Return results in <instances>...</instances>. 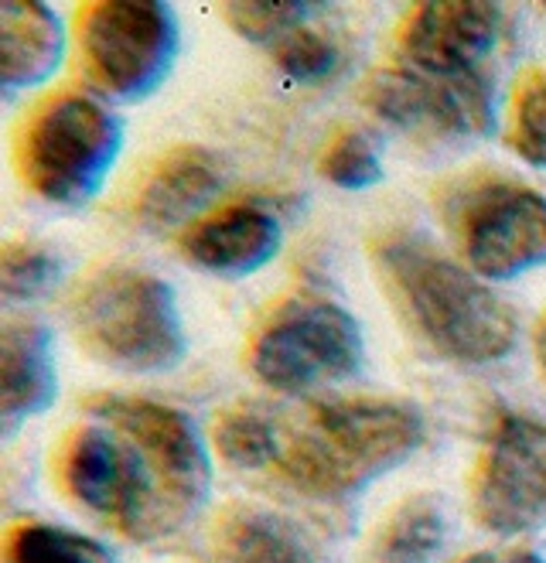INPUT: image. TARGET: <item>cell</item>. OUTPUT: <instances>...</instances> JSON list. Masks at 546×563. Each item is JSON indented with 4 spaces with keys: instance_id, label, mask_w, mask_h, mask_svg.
<instances>
[{
    "instance_id": "e0dca14e",
    "label": "cell",
    "mask_w": 546,
    "mask_h": 563,
    "mask_svg": "<svg viewBox=\"0 0 546 563\" xmlns=\"http://www.w3.org/2000/svg\"><path fill=\"white\" fill-rule=\"evenodd\" d=\"M205 563H325L284 516L256 506H232L212 529Z\"/></svg>"
},
{
    "instance_id": "52a82bcc",
    "label": "cell",
    "mask_w": 546,
    "mask_h": 563,
    "mask_svg": "<svg viewBox=\"0 0 546 563\" xmlns=\"http://www.w3.org/2000/svg\"><path fill=\"white\" fill-rule=\"evenodd\" d=\"M86 410L92 420L123 430L144 451L157 485L164 540L175 537L205 509L212 492V457L192 417L148 396L123 393H99Z\"/></svg>"
},
{
    "instance_id": "7402d4cb",
    "label": "cell",
    "mask_w": 546,
    "mask_h": 563,
    "mask_svg": "<svg viewBox=\"0 0 546 563\" xmlns=\"http://www.w3.org/2000/svg\"><path fill=\"white\" fill-rule=\"evenodd\" d=\"M318 172L325 181L346 191H365L383 181V157L380 147L362 130H341V134L325 147Z\"/></svg>"
},
{
    "instance_id": "d6986e66",
    "label": "cell",
    "mask_w": 546,
    "mask_h": 563,
    "mask_svg": "<svg viewBox=\"0 0 546 563\" xmlns=\"http://www.w3.org/2000/svg\"><path fill=\"white\" fill-rule=\"evenodd\" d=\"M212 441L219 457L232 468H273L281 451V417L266 407H226L212 423Z\"/></svg>"
},
{
    "instance_id": "277c9868",
    "label": "cell",
    "mask_w": 546,
    "mask_h": 563,
    "mask_svg": "<svg viewBox=\"0 0 546 563\" xmlns=\"http://www.w3.org/2000/svg\"><path fill=\"white\" fill-rule=\"evenodd\" d=\"M79 345L123 373H167L188 352L178 297L148 271H102L73 301Z\"/></svg>"
},
{
    "instance_id": "8fae6325",
    "label": "cell",
    "mask_w": 546,
    "mask_h": 563,
    "mask_svg": "<svg viewBox=\"0 0 546 563\" xmlns=\"http://www.w3.org/2000/svg\"><path fill=\"white\" fill-rule=\"evenodd\" d=\"M362 103L383 123L421 137L478 141L495 126V99L482 73L430 76L396 65L365 79Z\"/></svg>"
},
{
    "instance_id": "30bf717a",
    "label": "cell",
    "mask_w": 546,
    "mask_h": 563,
    "mask_svg": "<svg viewBox=\"0 0 546 563\" xmlns=\"http://www.w3.org/2000/svg\"><path fill=\"white\" fill-rule=\"evenodd\" d=\"M471 509L495 537H523L546 526V423L502 413L478 454Z\"/></svg>"
},
{
    "instance_id": "2e32d148",
    "label": "cell",
    "mask_w": 546,
    "mask_h": 563,
    "mask_svg": "<svg viewBox=\"0 0 546 563\" xmlns=\"http://www.w3.org/2000/svg\"><path fill=\"white\" fill-rule=\"evenodd\" d=\"M65 55L62 18L39 0L0 4V82L4 92H24L55 76Z\"/></svg>"
},
{
    "instance_id": "8992f818",
    "label": "cell",
    "mask_w": 546,
    "mask_h": 563,
    "mask_svg": "<svg viewBox=\"0 0 546 563\" xmlns=\"http://www.w3.org/2000/svg\"><path fill=\"white\" fill-rule=\"evenodd\" d=\"M359 321L325 297H301L273 311L250 342V369L270 389L301 396L362 369Z\"/></svg>"
},
{
    "instance_id": "6da1fadb",
    "label": "cell",
    "mask_w": 546,
    "mask_h": 563,
    "mask_svg": "<svg viewBox=\"0 0 546 563\" xmlns=\"http://www.w3.org/2000/svg\"><path fill=\"white\" fill-rule=\"evenodd\" d=\"M424 417L414 404L321 400L281 417L277 468L287 485L312 499H341L390 475L424 444Z\"/></svg>"
},
{
    "instance_id": "ffe728a7",
    "label": "cell",
    "mask_w": 546,
    "mask_h": 563,
    "mask_svg": "<svg viewBox=\"0 0 546 563\" xmlns=\"http://www.w3.org/2000/svg\"><path fill=\"white\" fill-rule=\"evenodd\" d=\"M4 563H117L99 540L48 522H21L8 533Z\"/></svg>"
},
{
    "instance_id": "44dd1931",
    "label": "cell",
    "mask_w": 546,
    "mask_h": 563,
    "mask_svg": "<svg viewBox=\"0 0 546 563\" xmlns=\"http://www.w3.org/2000/svg\"><path fill=\"white\" fill-rule=\"evenodd\" d=\"M505 144L529 168L546 172V69L526 73L512 92Z\"/></svg>"
},
{
    "instance_id": "4316f807",
    "label": "cell",
    "mask_w": 546,
    "mask_h": 563,
    "mask_svg": "<svg viewBox=\"0 0 546 563\" xmlns=\"http://www.w3.org/2000/svg\"><path fill=\"white\" fill-rule=\"evenodd\" d=\"M539 366H543V376H546V321L539 328Z\"/></svg>"
},
{
    "instance_id": "7c38bea8",
    "label": "cell",
    "mask_w": 546,
    "mask_h": 563,
    "mask_svg": "<svg viewBox=\"0 0 546 563\" xmlns=\"http://www.w3.org/2000/svg\"><path fill=\"white\" fill-rule=\"evenodd\" d=\"M502 31V11L485 0H430L400 27L403 65L430 76H471Z\"/></svg>"
},
{
    "instance_id": "603a6c76",
    "label": "cell",
    "mask_w": 546,
    "mask_h": 563,
    "mask_svg": "<svg viewBox=\"0 0 546 563\" xmlns=\"http://www.w3.org/2000/svg\"><path fill=\"white\" fill-rule=\"evenodd\" d=\"M62 277V260L34 243H8L0 253V290L11 305L39 301Z\"/></svg>"
},
{
    "instance_id": "ba28073f",
    "label": "cell",
    "mask_w": 546,
    "mask_h": 563,
    "mask_svg": "<svg viewBox=\"0 0 546 563\" xmlns=\"http://www.w3.org/2000/svg\"><path fill=\"white\" fill-rule=\"evenodd\" d=\"M55 468L62 488L86 512L113 522L136 543L164 540L148 457L117 427L102 420L76 427L58 448Z\"/></svg>"
},
{
    "instance_id": "5b68a950",
    "label": "cell",
    "mask_w": 546,
    "mask_h": 563,
    "mask_svg": "<svg viewBox=\"0 0 546 563\" xmlns=\"http://www.w3.org/2000/svg\"><path fill=\"white\" fill-rule=\"evenodd\" d=\"M178 18L157 0H96L76 14L79 73L107 99L151 96L178 58Z\"/></svg>"
},
{
    "instance_id": "9c48e42d",
    "label": "cell",
    "mask_w": 546,
    "mask_h": 563,
    "mask_svg": "<svg viewBox=\"0 0 546 563\" xmlns=\"http://www.w3.org/2000/svg\"><path fill=\"white\" fill-rule=\"evenodd\" d=\"M468 271L482 280H512L546 263V195L485 178L465 188L451 209Z\"/></svg>"
},
{
    "instance_id": "3957f363",
    "label": "cell",
    "mask_w": 546,
    "mask_h": 563,
    "mask_svg": "<svg viewBox=\"0 0 546 563\" xmlns=\"http://www.w3.org/2000/svg\"><path fill=\"white\" fill-rule=\"evenodd\" d=\"M120 147L123 126L99 99L55 92L24 117L14 141V164L34 198L79 209L110 178Z\"/></svg>"
},
{
    "instance_id": "ac0fdd59",
    "label": "cell",
    "mask_w": 546,
    "mask_h": 563,
    "mask_svg": "<svg viewBox=\"0 0 546 563\" xmlns=\"http://www.w3.org/2000/svg\"><path fill=\"white\" fill-rule=\"evenodd\" d=\"M448 543V516L434 495L400 503L375 529L362 563H437Z\"/></svg>"
},
{
    "instance_id": "9a60e30c",
    "label": "cell",
    "mask_w": 546,
    "mask_h": 563,
    "mask_svg": "<svg viewBox=\"0 0 546 563\" xmlns=\"http://www.w3.org/2000/svg\"><path fill=\"white\" fill-rule=\"evenodd\" d=\"M222 188V164L205 147H175L164 154L148 175L141 198H136V219L141 225L164 233V229L192 225V219L212 202Z\"/></svg>"
},
{
    "instance_id": "cb8c5ba5",
    "label": "cell",
    "mask_w": 546,
    "mask_h": 563,
    "mask_svg": "<svg viewBox=\"0 0 546 563\" xmlns=\"http://www.w3.org/2000/svg\"><path fill=\"white\" fill-rule=\"evenodd\" d=\"M338 45L318 31L315 24L301 21L287 35L273 45V62L281 65V73L294 82H325L338 69Z\"/></svg>"
},
{
    "instance_id": "7a4b0ae2",
    "label": "cell",
    "mask_w": 546,
    "mask_h": 563,
    "mask_svg": "<svg viewBox=\"0 0 546 563\" xmlns=\"http://www.w3.org/2000/svg\"><path fill=\"white\" fill-rule=\"evenodd\" d=\"M375 267L417 335L461 366H489L512 352L520 321L502 297L414 233L375 243Z\"/></svg>"
},
{
    "instance_id": "4fadbf2b",
    "label": "cell",
    "mask_w": 546,
    "mask_h": 563,
    "mask_svg": "<svg viewBox=\"0 0 546 563\" xmlns=\"http://www.w3.org/2000/svg\"><path fill=\"white\" fill-rule=\"evenodd\" d=\"M281 219L256 202H232L192 222L182 253L195 267L222 277H250L281 253Z\"/></svg>"
},
{
    "instance_id": "d4e9b609",
    "label": "cell",
    "mask_w": 546,
    "mask_h": 563,
    "mask_svg": "<svg viewBox=\"0 0 546 563\" xmlns=\"http://www.w3.org/2000/svg\"><path fill=\"white\" fill-rule=\"evenodd\" d=\"M222 18L239 38L247 42H270L277 45L291 27H297L307 18L304 4H247V0H236V4H222Z\"/></svg>"
},
{
    "instance_id": "5bb4252c",
    "label": "cell",
    "mask_w": 546,
    "mask_h": 563,
    "mask_svg": "<svg viewBox=\"0 0 546 563\" xmlns=\"http://www.w3.org/2000/svg\"><path fill=\"white\" fill-rule=\"evenodd\" d=\"M58 393L52 335L39 321H8L0 331V427L14 434L42 417Z\"/></svg>"
},
{
    "instance_id": "484cf974",
    "label": "cell",
    "mask_w": 546,
    "mask_h": 563,
    "mask_svg": "<svg viewBox=\"0 0 546 563\" xmlns=\"http://www.w3.org/2000/svg\"><path fill=\"white\" fill-rule=\"evenodd\" d=\"M461 563H546L533 550H509V553H474Z\"/></svg>"
}]
</instances>
